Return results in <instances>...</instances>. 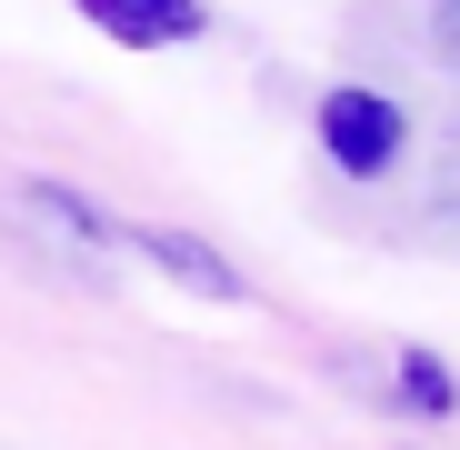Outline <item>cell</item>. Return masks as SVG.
Returning a JSON list of instances; mask_svg holds the SVG:
<instances>
[{
  "instance_id": "cell-1",
  "label": "cell",
  "mask_w": 460,
  "mask_h": 450,
  "mask_svg": "<svg viewBox=\"0 0 460 450\" xmlns=\"http://www.w3.org/2000/svg\"><path fill=\"white\" fill-rule=\"evenodd\" d=\"M321 150H331L350 181L391 171V161H401V101H380V91H331V101H321Z\"/></svg>"
},
{
  "instance_id": "cell-2",
  "label": "cell",
  "mask_w": 460,
  "mask_h": 450,
  "mask_svg": "<svg viewBox=\"0 0 460 450\" xmlns=\"http://www.w3.org/2000/svg\"><path fill=\"white\" fill-rule=\"evenodd\" d=\"M81 11L130 40V50H161V40H200V0H81Z\"/></svg>"
},
{
  "instance_id": "cell-3",
  "label": "cell",
  "mask_w": 460,
  "mask_h": 450,
  "mask_svg": "<svg viewBox=\"0 0 460 450\" xmlns=\"http://www.w3.org/2000/svg\"><path fill=\"white\" fill-rule=\"evenodd\" d=\"M120 241H130L140 260H161L171 280H190V290H210V300H241V270H220V260H210V251H200L190 231H120Z\"/></svg>"
},
{
  "instance_id": "cell-4",
  "label": "cell",
  "mask_w": 460,
  "mask_h": 450,
  "mask_svg": "<svg viewBox=\"0 0 460 450\" xmlns=\"http://www.w3.org/2000/svg\"><path fill=\"white\" fill-rule=\"evenodd\" d=\"M401 401H411L420 420H440V410H450V370H440L430 350H411V360H401Z\"/></svg>"
},
{
  "instance_id": "cell-5",
  "label": "cell",
  "mask_w": 460,
  "mask_h": 450,
  "mask_svg": "<svg viewBox=\"0 0 460 450\" xmlns=\"http://www.w3.org/2000/svg\"><path fill=\"white\" fill-rule=\"evenodd\" d=\"M430 40H440V60H460V0H430Z\"/></svg>"
}]
</instances>
